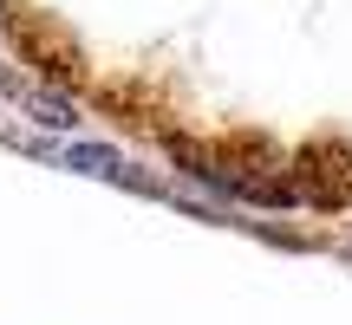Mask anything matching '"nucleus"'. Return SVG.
<instances>
[{
	"mask_svg": "<svg viewBox=\"0 0 352 325\" xmlns=\"http://www.w3.org/2000/svg\"><path fill=\"white\" fill-rule=\"evenodd\" d=\"M65 169H78V176H104V182H124V189H157L151 176H138L124 156L111 150V143H72V150H59Z\"/></svg>",
	"mask_w": 352,
	"mask_h": 325,
	"instance_id": "2",
	"label": "nucleus"
},
{
	"mask_svg": "<svg viewBox=\"0 0 352 325\" xmlns=\"http://www.w3.org/2000/svg\"><path fill=\"white\" fill-rule=\"evenodd\" d=\"M300 169H320V182H300V202H320V208H333V202L352 195V156L346 150H327V143H314V150H300Z\"/></svg>",
	"mask_w": 352,
	"mask_h": 325,
	"instance_id": "1",
	"label": "nucleus"
},
{
	"mask_svg": "<svg viewBox=\"0 0 352 325\" xmlns=\"http://www.w3.org/2000/svg\"><path fill=\"white\" fill-rule=\"evenodd\" d=\"M26 111H33L46 130H78V111H72L65 98H46V91H33V98H26Z\"/></svg>",
	"mask_w": 352,
	"mask_h": 325,
	"instance_id": "3",
	"label": "nucleus"
}]
</instances>
